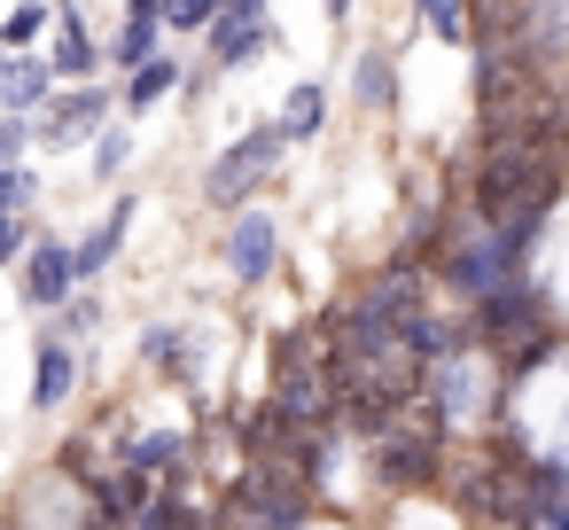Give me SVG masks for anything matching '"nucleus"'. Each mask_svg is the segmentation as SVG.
<instances>
[{
  "label": "nucleus",
  "mask_w": 569,
  "mask_h": 530,
  "mask_svg": "<svg viewBox=\"0 0 569 530\" xmlns=\"http://www.w3.org/2000/svg\"><path fill=\"white\" fill-rule=\"evenodd\" d=\"M413 9L429 17V32H437V40H468V32H476L468 0H413Z\"/></svg>",
  "instance_id": "obj_15"
},
{
  "label": "nucleus",
  "mask_w": 569,
  "mask_h": 530,
  "mask_svg": "<svg viewBox=\"0 0 569 530\" xmlns=\"http://www.w3.org/2000/svg\"><path fill=\"white\" fill-rule=\"evenodd\" d=\"M157 32H164V17H126V24H118V40H110V71L149 63V56H157Z\"/></svg>",
  "instance_id": "obj_12"
},
{
  "label": "nucleus",
  "mask_w": 569,
  "mask_h": 530,
  "mask_svg": "<svg viewBox=\"0 0 569 530\" xmlns=\"http://www.w3.org/2000/svg\"><path fill=\"white\" fill-rule=\"evenodd\" d=\"M79 297V250L71 242H32L24 250V304H40V312H56V304H71Z\"/></svg>",
  "instance_id": "obj_5"
},
{
  "label": "nucleus",
  "mask_w": 569,
  "mask_h": 530,
  "mask_svg": "<svg viewBox=\"0 0 569 530\" xmlns=\"http://www.w3.org/2000/svg\"><path fill=\"white\" fill-rule=\"evenodd\" d=\"M328 17H336V24H343V17H351V0H328Z\"/></svg>",
  "instance_id": "obj_24"
},
{
  "label": "nucleus",
  "mask_w": 569,
  "mask_h": 530,
  "mask_svg": "<svg viewBox=\"0 0 569 530\" xmlns=\"http://www.w3.org/2000/svg\"><path fill=\"white\" fill-rule=\"evenodd\" d=\"M320 118H328V94H320V87H297V94H289V110H281V126H289V141H305V133H320Z\"/></svg>",
  "instance_id": "obj_14"
},
{
  "label": "nucleus",
  "mask_w": 569,
  "mask_h": 530,
  "mask_svg": "<svg viewBox=\"0 0 569 530\" xmlns=\"http://www.w3.org/2000/svg\"><path fill=\"white\" fill-rule=\"evenodd\" d=\"M281 149H289V126H281V118L250 126V133H242V141H234V149H227L211 172H203V196H211L219 211H234V203H242V196H250V188H258L273 164H281Z\"/></svg>",
  "instance_id": "obj_2"
},
{
  "label": "nucleus",
  "mask_w": 569,
  "mask_h": 530,
  "mask_svg": "<svg viewBox=\"0 0 569 530\" xmlns=\"http://www.w3.org/2000/svg\"><path fill=\"white\" fill-rule=\"evenodd\" d=\"M32 141H40V118H32V110H9V118H0V164H17Z\"/></svg>",
  "instance_id": "obj_17"
},
{
  "label": "nucleus",
  "mask_w": 569,
  "mask_h": 530,
  "mask_svg": "<svg viewBox=\"0 0 569 530\" xmlns=\"http://www.w3.org/2000/svg\"><path fill=\"white\" fill-rule=\"evenodd\" d=\"M164 24L172 32H211L219 24V0H164Z\"/></svg>",
  "instance_id": "obj_19"
},
{
  "label": "nucleus",
  "mask_w": 569,
  "mask_h": 530,
  "mask_svg": "<svg viewBox=\"0 0 569 530\" xmlns=\"http://www.w3.org/2000/svg\"><path fill=\"white\" fill-rule=\"evenodd\" d=\"M180 429H149V437H133L126 444V468H141V476H157V468H180Z\"/></svg>",
  "instance_id": "obj_13"
},
{
  "label": "nucleus",
  "mask_w": 569,
  "mask_h": 530,
  "mask_svg": "<svg viewBox=\"0 0 569 530\" xmlns=\"http://www.w3.org/2000/svg\"><path fill=\"white\" fill-rule=\"evenodd\" d=\"M133 17H164V0H133Z\"/></svg>",
  "instance_id": "obj_23"
},
{
  "label": "nucleus",
  "mask_w": 569,
  "mask_h": 530,
  "mask_svg": "<svg viewBox=\"0 0 569 530\" xmlns=\"http://www.w3.org/2000/svg\"><path fill=\"white\" fill-rule=\"evenodd\" d=\"M445 429H452V413H445L429 390H413V398L375 429V468H382V483H390V491H421V483L437 476V460H445Z\"/></svg>",
  "instance_id": "obj_1"
},
{
  "label": "nucleus",
  "mask_w": 569,
  "mask_h": 530,
  "mask_svg": "<svg viewBox=\"0 0 569 530\" xmlns=\"http://www.w3.org/2000/svg\"><path fill=\"white\" fill-rule=\"evenodd\" d=\"M40 118V141L48 149H71V141H87V133H102L110 126V87H63L48 110H32Z\"/></svg>",
  "instance_id": "obj_4"
},
{
  "label": "nucleus",
  "mask_w": 569,
  "mask_h": 530,
  "mask_svg": "<svg viewBox=\"0 0 569 530\" xmlns=\"http://www.w3.org/2000/svg\"><path fill=\"white\" fill-rule=\"evenodd\" d=\"M32 196H40V180L24 164H0V211H32Z\"/></svg>",
  "instance_id": "obj_21"
},
{
  "label": "nucleus",
  "mask_w": 569,
  "mask_h": 530,
  "mask_svg": "<svg viewBox=\"0 0 569 530\" xmlns=\"http://www.w3.org/2000/svg\"><path fill=\"white\" fill-rule=\"evenodd\" d=\"M351 102H359V110H390V102H398L390 56H359V63H351Z\"/></svg>",
  "instance_id": "obj_11"
},
{
  "label": "nucleus",
  "mask_w": 569,
  "mask_h": 530,
  "mask_svg": "<svg viewBox=\"0 0 569 530\" xmlns=\"http://www.w3.org/2000/svg\"><path fill=\"white\" fill-rule=\"evenodd\" d=\"M40 24H48V9H40V0H17V9H9V24H0V40H9V48H32V40H40Z\"/></svg>",
  "instance_id": "obj_20"
},
{
  "label": "nucleus",
  "mask_w": 569,
  "mask_h": 530,
  "mask_svg": "<svg viewBox=\"0 0 569 530\" xmlns=\"http://www.w3.org/2000/svg\"><path fill=\"white\" fill-rule=\"evenodd\" d=\"M24 250H32V219L24 211H0V266L24 258Z\"/></svg>",
  "instance_id": "obj_22"
},
{
  "label": "nucleus",
  "mask_w": 569,
  "mask_h": 530,
  "mask_svg": "<svg viewBox=\"0 0 569 530\" xmlns=\"http://www.w3.org/2000/svg\"><path fill=\"white\" fill-rule=\"evenodd\" d=\"M273 258H281V227H273L266 211H242L234 234H227V266H234V281L258 289V281L273 273Z\"/></svg>",
  "instance_id": "obj_6"
},
{
  "label": "nucleus",
  "mask_w": 569,
  "mask_h": 530,
  "mask_svg": "<svg viewBox=\"0 0 569 530\" xmlns=\"http://www.w3.org/2000/svg\"><path fill=\"white\" fill-rule=\"evenodd\" d=\"M71 390H79V351H71V336H48L40 359H32V406L48 413V406H63Z\"/></svg>",
  "instance_id": "obj_7"
},
{
  "label": "nucleus",
  "mask_w": 569,
  "mask_h": 530,
  "mask_svg": "<svg viewBox=\"0 0 569 530\" xmlns=\"http://www.w3.org/2000/svg\"><path fill=\"white\" fill-rule=\"evenodd\" d=\"M203 48H211V63H219V71H242L250 56H266V48H273L266 0H227V9H219V24L203 32Z\"/></svg>",
  "instance_id": "obj_3"
},
{
  "label": "nucleus",
  "mask_w": 569,
  "mask_h": 530,
  "mask_svg": "<svg viewBox=\"0 0 569 530\" xmlns=\"http://www.w3.org/2000/svg\"><path fill=\"white\" fill-rule=\"evenodd\" d=\"M63 79H87L102 56H94V40H87V24H79V9H71V0H56V56H48Z\"/></svg>",
  "instance_id": "obj_9"
},
{
  "label": "nucleus",
  "mask_w": 569,
  "mask_h": 530,
  "mask_svg": "<svg viewBox=\"0 0 569 530\" xmlns=\"http://www.w3.org/2000/svg\"><path fill=\"white\" fill-rule=\"evenodd\" d=\"M219 9H227V0H219Z\"/></svg>",
  "instance_id": "obj_26"
},
{
  "label": "nucleus",
  "mask_w": 569,
  "mask_h": 530,
  "mask_svg": "<svg viewBox=\"0 0 569 530\" xmlns=\"http://www.w3.org/2000/svg\"><path fill=\"white\" fill-rule=\"evenodd\" d=\"M0 48H9V40H0ZM0 79H9V56H0Z\"/></svg>",
  "instance_id": "obj_25"
},
{
  "label": "nucleus",
  "mask_w": 569,
  "mask_h": 530,
  "mask_svg": "<svg viewBox=\"0 0 569 530\" xmlns=\"http://www.w3.org/2000/svg\"><path fill=\"white\" fill-rule=\"evenodd\" d=\"M180 71H188L180 56H149V63H133V79H126V110H133V118H141V110H157L172 87H188Z\"/></svg>",
  "instance_id": "obj_10"
},
{
  "label": "nucleus",
  "mask_w": 569,
  "mask_h": 530,
  "mask_svg": "<svg viewBox=\"0 0 569 530\" xmlns=\"http://www.w3.org/2000/svg\"><path fill=\"white\" fill-rule=\"evenodd\" d=\"M56 63H40V56H9V79H0V102L9 110H48L56 102Z\"/></svg>",
  "instance_id": "obj_8"
},
{
  "label": "nucleus",
  "mask_w": 569,
  "mask_h": 530,
  "mask_svg": "<svg viewBox=\"0 0 569 530\" xmlns=\"http://www.w3.org/2000/svg\"><path fill=\"white\" fill-rule=\"evenodd\" d=\"M126 157H133V126H102V141H94V180L126 172Z\"/></svg>",
  "instance_id": "obj_16"
},
{
  "label": "nucleus",
  "mask_w": 569,
  "mask_h": 530,
  "mask_svg": "<svg viewBox=\"0 0 569 530\" xmlns=\"http://www.w3.org/2000/svg\"><path fill=\"white\" fill-rule=\"evenodd\" d=\"M94 328H102V304H94V297L56 304V336H71V343H79V336H94Z\"/></svg>",
  "instance_id": "obj_18"
}]
</instances>
